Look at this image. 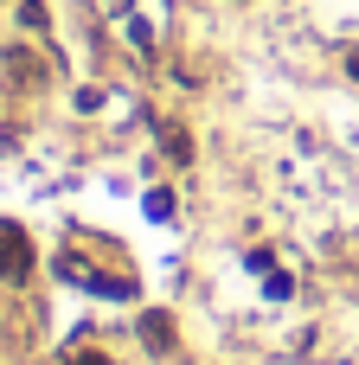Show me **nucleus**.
I'll return each instance as SVG.
<instances>
[{
  "label": "nucleus",
  "instance_id": "nucleus-1",
  "mask_svg": "<svg viewBox=\"0 0 359 365\" xmlns=\"http://www.w3.org/2000/svg\"><path fill=\"white\" fill-rule=\"evenodd\" d=\"M26 269H32V250H26V237H19L13 225H0V276H6V282H19Z\"/></svg>",
  "mask_w": 359,
  "mask_h": 365
}]
</instances>
